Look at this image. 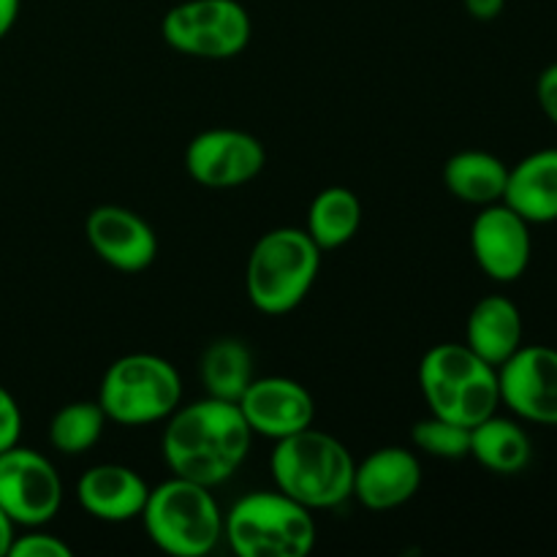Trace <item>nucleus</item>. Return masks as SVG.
<instances>
[{
  "mask_svg": "<svg viewBox=\"0 0 557 557\" xmlns=\"http://www.w3.org/2000/svg\"><path fill=\"white\" fill-rule=\"evenodd\" d=\"M183 400V379L158 354H125L114 359L98 386V406L123 428L166 422Z\"/></svg>",
  "mask_w": 557,
  "mask_h": 557,
  "instance_id": "obj_7",
  "label": "nucleus"
},
{
  "mask_svg": "<svg viewBox=\"0 0 557 557\" xmlns=\"http://www.w3.org/2000/svg\"><path fill=\"white\" fill-rule=\"evenodd\" d=\"M471 457L498 476H515L531 466L533 444L520 422L493 413L471 428Z\"/></svg>",
  "mask_w": 557,
  "mask_h": 557,
  "instance_id": "obj_20",
  "label": "nucleus"
},
{
  "mask_svg": "<svg viewBox=\"0 0 557 557\" xmlns=\"http://www.w3.org/2000/svg\"><path fill=\"white\" fill-rule=\"evenodd\" d=\"M69 544L54 533L41 531V528H27V533L14 536L9 547V557H71Z\"/></svg>",
  "mask_w": 557,
  "mask_h": 557,
  "instance_id": "obj_25",
  "label": "nucleus"
},
{
  "mask_svg": "<svg viewBox=\"0 0 557 557\" xmlns=\"http://www.w3.org/2000/svg\"><path fill=\"white\" fill-rule=\"evenodd\" d=\"M16 536V525L5 517V511L0 509V557H9V547Z\"/></svg>",
  "mask_w": 557,
  "mask_h": 557,
  "instance_id": "obj_30",
  "label": "nucleus"
},
{
  "mask_svg": "<svg viewBox=\"0 0 557 557\" xmlns=\"http://www.w3.org/2000/svg\"><path fill=\"white\" fill-rule=\"evenodd\" d=\"M267 163L264 145L239 128H210L185 147V172L201 188L228 190L248 185Z\"/></svg>",
  "mask_w": 557,
  "mask_h": 557,
  "instance_id": "obj_10",
  "label": "nucleus"
},
{
  "mask_svg": "<svg viewBox=\"0 0 557 557\" xmlns=\"http://www.w3.org/2000/svg\"><path fill=\"white\" fill-rule=\"evenodd\" d=\"M536 98H539V107H542V112L547 114L549 123L557 125V63L547 65V69L539 74Z\"/></svg>",
  "mask_w": 557,
  "mask_h": 557,
  "instance_id": "obj_27",
  "label": "nucleus"
},
{
  "mask_svg": "<svg viewBox=\"0 0 557 557\" xmlns=\"http://www.w3.org/2000/svg\"><path fill=\"white\" fill-rule=\"evenodd\" d=\"M471 253L490 281H520L533 253L531 223L504 201L479 207L471 223Z\"/></svg>",
  "mask_w": 557,
  "mask_h": 557,
  "instance_id": "obj_12",
  "label": "nucleus"
},
{
  "mask_svg": "<svg viewBox=\"0 0 557 557\" xmlns=\"http://www.w3.org/2000/svg\"><path fill=\"white\" fill-rule=\"evenodd\" d=\"M354 468L346 444L315 428L275 441L270 457L275 487L310 511L335 509L351 498Z\"/></svg>",
  "mask_w": 557,
  "mask_h": 557,
  "instance_id": "obj_2",
  "label": "nucleus"
},
{
  "mask_svg": "<svg viewBox=\"0 0 557 557\" xmlns=\"http://www.w3.org/2000/svg\"><path fill=\"white\" fill-rule=\"evenodd\" d=\"M509 166L487 150H460L444 163V188L473 207L504 201Z\"/></svg>",
  "mask_w": 557,
  "mask_h": 557,
  "instance_id": "obj_19",
  "label": "nucleus"
},
{
  "mask_svg": "<svg viewBox=\"0 0 557 557\" xmlns=\"http://www.w3.org/2000/svg\"><path fill=\"white\" fill-rule=\"evenodd\" d=\"M362 226V201L351 188L332 185L324 188L313 199L308 210V226L305 232L310 234L319 250H337L351 243Z\"/></svg>",
  "mask_w": 557,
  "mask_h": 557,
  "instance_id": "obj_21",
  "label": "nucleus"
},
{
  "mask_svg": "<svg viewBox=\"0 0 557 557\" xmlns=\"http://www.w3.org/2000/svg\"><path fill=\"white\" fill-rule=\"evenodd\" d=\"M468 16L476 22H493L504 14L506 0H462Z\"/></svg>",
  "mask_w": 557,
  "mask_h": 557,
  "instance_id": "obj_28",
  "label": "nucleus"
},
{
  "mask_svg": "<svg viewBox=\"0 0 557 557\" xmlns=\"http://www.w3.org/2000/svg\"><path fill=\"white\" fill-rule=\"evenodd\" d=\"M250 444L253 430L248 428L237 403L205 397L190 406H180L166 419L161 451L172 476L212 490L239 471Z\"/></svg>",
  "mask_w": 557,
  "mask_h": 557,
  "instance_id": "obj_1",
  "label": "nucleus"
},
{
  "mask_svg": "<svg viewBox=\"0 0 557 557\" xmlns=\"http://www.w3.org/2000/svg\"><path fill=\"white\" fill-rule=\"evenodd\" d=\"M63 479L36 449L0 451V509L16 528H44L60 515Z\"/></svg>",
  "mask_w": 557,
  "mask_h": 557,
  "instance_id": "obj_9",
  "label": "nucleus"
},
{
  "mask_svg": "<svg viewBox=\"0 0 557 557\" xmlns=\"http://www.w3.org/2000/svg\"><path fill=\"white\" fill-rule=\"evenodd\" d=\"M139 520L150 542L172 557H205L223 539V511L212 490L180 476L150 487Z\"/></svg>",
  "mask_w": 557,
  "mask_h": 557,
  "instance_id": "obj_6",
  "label": "nucleus"
},
{
  "mask_svg": "<svg viewBox=\"0 0 557 557\" xmlns=\"http://www.w3.org/2000/svg\"><path fill=\"white\" fill-rule=\"evenodd\" d=\"M411 441L417 449H422L430 457H438V460L471 457V428H462V424L435 417V413L413 424Z\"/></svg>",
  "mask_w": 557,
  "mask_h": 557,
  "instance_id": "obj_24",
  "label": "nucleus"
},
{
  "mask_svg": "<svg viewBox=\"0 0 557 557\" xmlns=\"http://www.w3.org/2000/svg\"><path fill=\"white\" fill-rule=\"evenodd\" d=\"M92 253L112 270L136 275L145 272L158 256V237L139 212L120 205H101L85 221Z\"/></svg>",
  "mask_w": 557,
  "mask_h": 557,
  "instance_id": "obj_14",
  "label": "nucleus"
},
{
  "mask_svg": "<svg viewBox=\"0 0 557 557\" xmlns=\"http://www.w3.org/2000/svg\"><path fill=\"white\" fill-rule=\"evenodd\" d=\"M504 205L531 226L557 221V147L531 152L517 166H509Z\"/></svg>",
  "mask_w": 557,
  "mask_h": 557,
  "instance_id": "obj_18",
  "label": "nucleus"
},
{
  "mask_svg": "<svg viewBox=\"0 0 557 557\" xmlns=\"http://www.w3.org/2000/svg\"><path fill=\"white\" fill-rule=\"evenodd\" d=\"M22 0H0V41L11 33V27L16 25V16H20Z\"/></svg>",
  "mask_w": 557,
  "mask_h": 557,
  "instance_id": "obj_29",
  "label": "nucleus"
},
{
  "mask_svg": "<svg viewBox=\"0 0 557 557\" xmlns=\"http://www.w3.org/2000/svg\"><path fill=\"white\" fill-rule=\"evenodd\" d=\"M237 406L253 435L270 441L302 433L315 422L313 395L299 381L286 379V375L253 379Z\"/></svg>",
  "mask_w": 557,
  "mask_h": 557,
  "instance_id": "obj_13",
  "label": "nucleus"
},
{
  "mask_svg": "<svg viewBox=\"0 0 557 557\" xmlns=\"http://www.w3.org/2000/svg\"><path fill=\"white\" fill-rule=\"evenodd\" d=\"M321 250L305 228L281 226L261 234L245 264V294L264 315L297 310L315 286Z\"/></svg>",
  "mask_w": 557,
  "mask_h": 557,
  "instance_id": "obj_3",
  "label": "nucleus"
},
{
  "mask_svg": "<svg viewBox=\"0 0 557 557\" xmlns=\"http://www.w3.org/2000/svg\"><path fill=\"white\" fill-rule=\"evenodd\" d=\"M199 375L207 397L237 403L256 379L253 354L237 337H221L201 354Z\"/></svg>",
  "mask_w": 557,
  "mask_h": 557,
  "instance_id": "obj_22",
  "label": "nucleus"
},
{
  "mask_svg": "<svg viewBox=\"0 0 557 557\" xmlns=\"http://www.w3.org/2000/svg\"><path fill=\"white\" fill-rule=\"evenodd\" d=\"M419 389L435 417L476 428L498 413V368L479 359L466 343H438L419 362Z\"/></svg>",
  "mask_w": 557,
  "mask_h": 557,
  "instance_id": "obj_4",
  "label": "nucleus"
},
{
  "mask_svg": "<svg viewBox=\"0 0 557 557\" xmlns=\"http://www.w3.org/2000/svg\"><path fill=\"white\" fill-rule=\"evenodd\" d=\"M422 487V466L403 446H384L357 462L351 498L370 511H389L408 504Z\"/></svg>",
  "mask_w": 557,
  "mask_h": 557,
  "instance_id": "obj_15",
  "label": "nucleus"
},
{
  "mask_svg": "<svg viewBox=\"0 0 557 557\" xmlns=\"http://www.w3.org/2000/svg\"><path fill=\"white\" fill-rule=\"evenodd\" d=\"M223 536L239 557H308L315 547V520L281 490H261L243 495L223 515Z\"/></svg>",
  "mask_w": 557,
  "mask_h": 557,
  "instance_id": "obj_5",
  "label": "nucleus"
},
{
  "mask_svg": "<svg viewBox=\"0 0 557 557\" xmlns=\"http://www.w3.org/2000/svg\"><path fill=\"white\" fill-rule=\"evenodd\" d=\"M22 438V411L5 386H0V451L11 449Z\"/></svg>",
  "mask_w": 557,
  "mask_h": 557,
  "instance_id": "obj_26",
  "label": "nucleus"
},
{
  "mask_svg": "<svg viewBox=\"0 0 557 557\" xmlns=\"http://www.w3.org/2000/svg\"><path fill=\"white\" fill-rule=\"evenodd\" d=\"M107 422L109 419L98 400L69 403L49 422V444L60 455L79 457L101 441Z\"/></svg>",
  "mask_w": 557,
  "mask_h": 557,
  "instance_id": "obj_23",
  "label": "nucleus"
},
{
  "mask_svg": "<svg viewBox=\"0 0 557 557\" xmlns=\"http://www.w3.org/2000/svg\"><path fill=\"white\" fill-rule=\"evenodd\" d=\"M253 22L239 0H183L161 20V36L174 52L199 60H232L248 47Z\"/></svg>",
  "mask_w": 557,
  "mask_h": 557,
  "instance_id": "obj_8",
  "label": "nucleus"
},
{
  "mask_svg": "<svg viewBox=\"0 0 557 557\" xmlns=\"http://www.w3.org/2000/svg\"><path fill=\"white\" fill-rule=\"evenodd\" d=\"M145 479L128 466L103 462L82 473L76 482V500L98 522H131L141 517L147 504Z\"/></svg>",
  "mask_w": 557,
  "mask_h": 557,
  "instance_id": "obj_16",
  "label": "nucleus"
},
{
  "mask_svg": "<svg viewBox=\"0 0 557 557\" xmlns=\"http://www.w3.org/2000/svg\"><path fill=\"white\" fill-rule=\"evenodd\" d=\"M498 386L517 419L557 428V348L522 343L498 368Z\"/></svg>",
  "mask_w": 557,
  "mask_h": 557,
  "instance_id": "obj_11",
  "label": "nucleus"
},
{
  "mask_svg": "<svg viewBox=\"0 0 557 557\" xmlns=\"http://www.w3.org/2000/svg\"><path fill=\"white\" fill-rule=\"evenodd\" d=\"M522 313L504 294L482 297L466 321V346L493 368H500L522 346Z\"/></svg>",
  "mask_w": 557,
  "mask_h": 557,
  "instance_id": "obj_17",
  "label": "nucleus"
}]
</instances>
